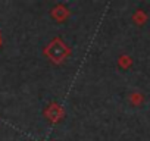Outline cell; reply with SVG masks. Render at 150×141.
I'll return each mask as SVG.
<instances>
[{
	"instance_id": "1",
	"label": "cell",
	"mask_w": 150,
	"mask_h": 141,
	"mask_svg": "<svg viewBox=\"0 0 150 141\" xmlns=\"http://www.w3.org/2000/svg\"><path fill=\"white\" fill-rule=\"evenodd\" d=\"M49 57L53 60V62H60L63 60V57L69 53V50L66 49V46L60 41V40H53L50 43V46L47 47V51Z\"/></svg>"
}]
</instances>
